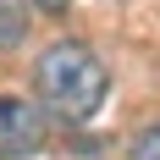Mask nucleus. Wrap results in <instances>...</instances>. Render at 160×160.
Segmentation results:
<instances>
[{
  "mask_svg": "<svg viewBox=\"0 0 160 160\" xmlns=\"http://www.w3.org/2000/svg\"><path fill=\"white\" fill-rule=\"evenodd\" d=\"M105 88H111L105 61L88 44H78V39H55L33 61V94H39V105L50 116H61V122H88L105 105Z\"/></svg>",
  "mask_w": 160,
  "mask_h": 160,
  "instance_id": "nucleus-1",
  "label": "nucleus"
},
{
  "mask_svg": "<svg viewBox=\"0 0 160 160\" xmlns=\"http://www.w3.org/2000/svg\"><path fill=\"white\" fill-rule=\"evenodd\" d=\"M44 111L33 99H17V94H0V160H22L33 149H44Z\"/></svg>",
  "mask_w": 160,
  "mask_h": 160,
  "instance_id": "nucleus-2",
  "label": "nucleus"
},
{
  "mask_svg": "<svg viewBox=\"0 0 160 160\" xmlns=\"http://www.w3.org/2000/svg\"><path fill=\"white\" fill-rule=\"evenodd\" d=\"M28 39V0H0V50H17Z\"/></svg>",
  "mask_w": 160,
  "mask_h": 160,
  "instance_id": "nucleus-3",
  "label": "nucleus"
},
{
  "mask_svg": "<svg viewBox=\"0 0 160 160\" xmlns=\"http://www.w3.org/2000/svg\"><path fill=\"white\" fill-rule=\"evenodd\" d=\"M127 160H160V122H155V127H144L138 138H132Z\"/></svg>",
  "mask_w": 160,
  "mask_h": 160,
  "instance_id": "nucleus-4",
  "label": "nucleus"
},
{
  "mask_svg": "<svg viewBox=\"0 0 160 160\" xmlns=\"http://www.w3.org/2000/svg\"><path fill=\"white\" fill-rule=\"evenodd\" d=\"M28 6H39V11H66L72 0H28Z\"/></svg>",
  "mask_w": 160,
  "mask_h": 160,
  "instance_id": "nucleus-5",
  "label": "nucleus"
}]
</instances>
